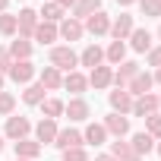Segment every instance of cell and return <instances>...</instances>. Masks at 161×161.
Instances as JSON below:
<instances>
[{"mask_svg":"<svg viewBox=\"0 0 161 161\" xmlns=\"http://www.w3.org/2000/svg\"><path fill=\"white\" fill-rule=\"evenodd\" d=\"M38 19H41V22H54V25H60V22L66 19V10H63V7H57L54 0H44V3H41V13H38Z\"/></svg>","mask_w":161,"mask_h":161,"instance_id":"19","label":"cell"},{"mask_svg":"<svg viewBox=\"0 0 161 161\" xmlns=\"http://www.w3.org/2000/svg\"><path fill=\"white\" fill-rule=\"evenodd\" d=\"M57 32H60V38H63V41H79V38L86 35V25L79 22V19H73V16H66V19L57 25Z\"/></svg>","mask_w":161,"mask_h":161,"instance_id":"16","label":"cell"},{"mask_svg":"<svg viewBox=\"0 0 161 161\" xmlns=\"http://www.w3.org/2000/svg\"><path fill=\"white\" fill-rule=\"evenodd\" d=\"M38 86H41L44 92H57V89H63V73H60L57 66H44V69H38Z\"/></svg>","mask_w":161,"mask_h":161,"instance_id":"12","label":"cell"},{"mask_svg":"<svg viewBox=\"0 0 161 161\" xmlns=\"http://www.w3.org/2000/svg\"><path fill=\"white\" fill-rule=\"evenodd\" d=\"M145 133H148L152 139H161V114H152V117H145Z\"/></svg>","mask_w":161,"mask_h":161,"instance_id":"35","label":"cell"},{"mask_svg":"<svg viewBox=\"0 0 161 161\" xmlns=\"http://www.w3.org/2000/svg\"><path fill=\"white\" fill-rule=\"evenodd\" d=\"M7 76L13 79L16 86H29L32 79L38 76V69H35V63H32V60H13V63H10V69H7Z\"/></svg>","mask_w":161,"mask_h":161,"instance_id":"3","label":"cell"},{"mask_svg":"<svg viewBox=\"0 0 161 161\" xmlns=\"http://www.w3.org/2000/svg\"><path fill=\"white\" fill-rule=\"evenodd\" d=\"M38 108H41V114H44L47 120H57V117H63V101H60V98H44Z\"/></svg>","mask_w":161,"mask_h":161,"instance_id":"31","label":"cell"},{"mask_svg":"<svg viewBox=\"0 0 161 161\" xmlns=\"http://www.w3.org/2000/svg\"><path fill=\"white\" fill-rule=\"evenodd\" d=\"M104 60H108V63H114V66H117V63H123V60H126V41H111V44H108V51H104Z\"/></svg>","mask_w":161,"mask_h":161,"instance_id":"29","label":"cell"},{"mask_svg":"<svg viewBox=\"0 0 161 161\" xmlns=\"http://www.w3.org/2000/svg\"><path fill=\"white\" fill-rule=\"evenodd\" d=\"M155 142H158V139H152L145 130H142V133H133V139H130V145H133V152H136L139 158L152 155V152H155Z\"/></svg>","mask_w":161,"mask_h":161,"instance_id":"22","label":"cell"},{"mask_svg":"<svg viewBox=\"0 0 161 161\" xmlns=\"http://www.w3.org/2000/svg\"><path fill=\"white\" fill-rule=\"evenodd\" d=\"M108 104H111L114 114H130V111H133V95H130L126 89H114V92L108 95Z\"/></svg>","mask_w":161,"mask_h":161,"instance_id":"15","label":"cell"},{"mask_svg":"<svg viewBox=\"0 0 161 161\" xmlns=\"http://www.w3.org/2000/svg\"><path fill=\"white\" fill-rule=\"evenodd\" d=\"M16 161H29V158H16Z\"/></svg>","mask_w":161,"mask_h":161,"instance_id":"47","label":"cell"},{"mask_svg":"<svg viewBox=\"0 0 161 161\" xmlns=\"http://www.w3.org/2000/svg\"><path fill=\"white\" fill-rule=\"evenodd\" d=\"M89 86H95V89H108V86H114V69L111 66H95L92 73H89Z\"/></svg>","mask_w":161,"mask_h":161,"instance_id":"23","label":"cell"},{"mask_svg":"<svg viewBox=\"0 0 161 161\" xmlns=\"http://www.w3.org/2000/svg\"><path fill=\"white\" fill-rule=\"evenodd\" d=\"M152 79H155V82L161 86V69H155V73H152Z\"/></svg>","mask_w":161,"mask_h":161,"instance_id":"41","label":"cell"},{"mask_svg":"<svg viewBox=\"0 0 161 161\" xmlns=\"http://www.w3.org/2000/svg\"><path fill=\"white\" fill-rule=\"evenodd\" d=\"M16 16L13 13H0V35L3 38H16Z\"/></svg>","mask_w":161,"mask_h":161,"instance_id":"32","label":"cell"},{"mask_svg":"<svg viewBox=\"0 0 161 161\" xmlns=\"http://www.w3.org/2000/svg\"><path fill=\"white\" fill-rule=\"evenodd\" d=\"M158 38H161V25H158Z\"/></svg>","mask_w":161,"mask_h":161,"instance_id":"48","label":"cell"},{"mask_svg":"<svg viewBox=\"0 0 161 161\" xmlns=\"http://www.w3.org/2000/svg\"><path fill=\"white\" fill-rule=\"evenodd\" d=\"M95 161H114V155H111V152H104V155H98Z\"/></svg>","mask_w":161,"mask_h":161,"instance_id":"40","label":"cell"},{"mask_svg":"<svg viewBox=\"0 0 161 161\" xmlns=\"http://www.w3.org/2000/svg\"><path fill=\"white\" fill-rule=\"evenodd\" d=\"M82 25H86V32H89V35L101 38V35H108V32H111V16H108L104 10H98V13H92Z\"/></svg>","mask_w":161,"mask_h":161,"instance_id":"10","label":"cell"},{"mask_svg":"<svg viewBox=\"0 0 161 161\" xmlns=\"http://www.w3.org/2000/svg\"><path fill=\"white\" fill-rule=\"evenodd\" d=\"M133 29H136V22H133V16H130V13H120L117 19H111V32H108V35H111L114 41H126Z\"/></svg>","mask_w":161,"mask_h":161,"instance_id":"11","label":"cell"},{"mask_svg":"<svg viewBox=\"0 0 161 161\" xmlns=\"http://www.w3.org/2000/svg\"><path fill=\"white\" fill-rule=\"evenodd\" d=\"M7 7H10V0H0V13H7Z\"/></svg>","mask_w":161,"mask_h":161,"instance_id":"42","label":"cell"},{"mask_svg":"<svg viewBox=\"0 0 161 161\" xmlns=\"http://www.w3.org/2000/svg\"><path fill=\"white\" fill-rule=\"evenodd\" d=\"M16 111V95L13 92H0V117H10Z\"/></svg>","mask_w":161,"mask_h":161,"instance_id":"33","label":"cell"},{"mask_svg":"<svg viewBox=\"0 0 161 161\" xmlns=\"http://www.w3.org/2000/svg\"><path fill=\"white\" fill-rule=\"evenodd\" d=\"M158 108H161V104H158V95H155V92H148V95H139V98H133V111H130V114L145 120V117L158 114Z\"/></svg>","mask_w":161,"mask_h":161,"instance_id":"5","label":"cell"},{"mask_svg":"<svg viewBox=\"0 0 161 161\" xmlns=\"http://www.w3.org/2000/svg\"><path fill=\"white\" fill-rule=\"evenodd\" d=\"M57 38H60L57 25H54V22H41V19H38V29H35L32 41H38V44H47V47H54V41H57Z\"/></svg>","mask_w":161,"mask_h":161,"instance_id":"18","label":"cell"},{"mask_svg":"<svg viewBox=\"0 0 161 161\" xmlns=\"http://www.w3.org/2000/svg\"><path fill=\"white\" fill-rule=\"evenodd\" d=\"M136 3H139V10H142L145 16L161 19V0H136Z\"/></svg>","mask_w":161,"mask_h":161,"instance_id":"34","label":"cell"},{"mask_svg":"<svg viewBox=\"0 0 161 161\" xmlns=\"http://www.w3.org/2000/svg\"><path fill=\"white\" fill-rule=\"evenodd\" d=\"M32 126H35V123H32L29 117H22V114H10V117H7V126H3V139H13V142L29 139Z\"/></svg>","mask_w":161,"mask_h":161,"instance_id":"2","label":"cell"},{"mask_svg":"<svg viewBox=\"0 0 161 161\" xmlns=\"http://www.w3.org/2000/svg\"><path fill=\"white\" fill-rule=\"evenodd\" d=\"M82 142H89V145H104V142H108L104 123H89V126L82 130Z\"/></svg>","mask_w":161,"mask_h":161,"instance_id":"26","label":"cell"},{"mask_svg":"<svg viewBox=\"0 0 161 161\" xmlns=\"http://www.w3.org/2000/svg\"><path fill=\"white\" fill-rule=\"evenodd\" d=\"M76 63H79V54L69 44H54L51 47V66H57L60 73H73Z\"/></svg>","mask_w":161,"mask_h":161,"instance_id":"1","label":"cell"},{"mask_svg":"<svg viewBox=\"0 0 161 161\" xmlns=\"http://www.w3.org/2000/svg\"><path fill=\"white\" fill-rule=\"evenodd\" d=\"M7 148V139H3V133H0V152H3Z\"/></svg>","mask_w":161,"mask_h":161,"instance_id":"44","label":"cell"},{"mask_svg":"<svg viewBox=\"0 0 161 161\" xmlns=\"http://www.w3.org/2000/svg\"><path fill=\"white\" fill-rule=\"evenodd\" d=\"M7 51H10V57H13V60H32L35 44H32L29 38H19V35H16V38L10 41V47H7Z\"/></svg>","mask_w":161,"mask_h":161,"instance_id":"21","label":"cell"},{"mask_svg":"<svg viewBox=\"0 0 161 161\" xmlns=\"http://www.w3.org/2000/svg\"><path fill=\"white\" fill-rule=\"evenodd\" d=\"M3 82H7V76H3V73H0V92H3Z\"/></svg>","mask_w":161,"mask_h":161,"instance_id":"46","label":"cell"},{"mask_svg":"<svg viewBox=\"0 0 161 161\" xmlns=\"http://www.w3.org/2000/svg\"><path fill=\"white\" fill-rule=\"evenodd\" d=\"M139 69H142V66H139L136 60H123V63H117V69H114V86H117V89H123L130 79L139 73Z\"/></svg>","mask_w":161,"mask_h":161,"instance_id":"17","label":"cell"},{"mask_svg":"<svg viewBox=\"0 0 161 161\" xmlns=\"http://www.w3.org/2000/svg\"><path fill=\"white\" fill-rule=\"evenodd\" d=\"M63 161H89V152L79 145V148H66L63 152Z\"/></svg>","mask_w":161,"mask_h":161,"instance_id":"36","label":"cell"},{"mask_svg":"<svg viewBox=\"0 0 161 161\" xmlns=\"http://www.w3.org/2000/svg\"><path fill=\"white\" fill-rule=\"evenodd\" d=\"M63 89L73 92V98H82V92L89 89V76H86V73H79V69L66 73V76H63Z\"/></svg>","mask_w":161,"mask_h":161,"instance_id":"14","label":"cell"},{"mask_svg":"<svg viewBox=\"0 0 161 161\" xmlns=\"http://www.w3.org/2000/svg\"><path fill=\"white\" fill-rule=\"evenodd\" d=\"M152 86H155V79H152V73L139 69V73H136V76L130 79V82H126L123 89H126V92H130L133 98H139V95H148V92H152Z\"/></svg>","mask_w":161,"mask_h":161,"instance_id":"9","label":"cell"},{"mask_svg":"<svg viewBox=\"0 0 161 161\" xmlns=\"http://www.w3.org/2000/svg\"><path fill=\"white\" fill-rule=\"evenodd\" d=\"M57 130H60V126H57V120H47V117H41V120L32 126V133H35V142H38L41 148H44L47 142L54 145V139H57Z\"/></svg>","mask_w":161,"mask_h":161,"instance_id":"7","label":"cell"},{"mask_svg":"<svg viewBox=\"0 0 161 161\" xmlns=\"http://www.w3.org/2000/svg\"><path fill=\"white\" fill-rule=\"evenodd\" d=\"M54 3H57V7H63V10H66V7H73V3H76V0H54Z\"/></svg>","mask_w":161,"mask_h":161,"instance_id":"39","label":"cell"},{"mask_svg":"<svg viewBox=\"0 0 161 161\" xmlns=\"http://www.w3.org/2000/svg\"><path fill=\"white\" fill-rule=\"evenodd\" d=\"M117 3H120V7H133V3H136V0H117Z\"/></svg>","mask_w":161,"mask_h":161,"instance_id":"43","label":"cell"},{"mask_svg":"<svg viewBox=\"0 0 161 161\" xmlns=\"http://www.w3.org/2000/svg\"><path fill=\"white\" fill-rule=\"evenodd\" d=\"M101 123H104L108 136H114V139H123V136H130V117H126V114H114V111H111V114H108Z\"/></svg>","mask_w":161,"mask_h":161,"instance_id":"6","label":"cell"},{"mask_svg":"<svg viewBox=\"0 0 161 161\" xmlns=\"http://www.w3.org/2000/svg\"><path fill=\"white\" fill-rule=\"evenodd\" d=\"M101 63H104V47H98V44H89L82 54H79V66L95 69V66H101Z\"/></svg>","mask_w":161,"mask_h":161,"instance_id":"24","label":"cell"},{"mask_svg":"<svg viewBox=\"0 0 161 161\" xmlns=\"http://www.w3.org/2000/svg\"><path fill=\"white\" fill-rule=\"evenodd\" d=\"M155 152H158V158H161V139H158V142H155Z\"/></svg>","mask_w":161,"mask_h":161,"instance_id":"45","label":"cell"},{"mask_svg":"<svg viewBox=\"0 0 161 161\" xmlns=\"http://www.w3.org/2000/svg\"><path fill=\"white\" fill-rule=\"evenodd\" d=\"M63 114H66L73 123H82V120L92 117V108H89L86 98H69V101H63Z\"/></svg>","mask_w":161,"mask_h":161,"instance_id":"8","label":"cell"},{"mask_svg":"<svg viewBox=\"0 0 161 161\" xmlns=\"http://www.w3.org/2000/svg\"><path fill=\"white\" fill-rule=\"evenodd\" d=\"M10 63H13V57H10V51H7L3 44H0V73H3V76H7V69H10Z\"/></svg>","mask_w":161,"mask_h":161,"instance_id":"37","label":"cell"},{"mask_svg":"<svg viewBox=\"0 0 161 161\" xmlns=\"http://www.w3.org/2000/svg\"><path fill=\"white\" fill-rule=\"evenodd\" d=\"M54 145H57L60 152H66V148H79V145H86V142H82V133H79L76 126H66V130H57Z\"/></svg>","mask_w":161,"mask_h":161,"instance_id":"13","label":"cell"},{"mask_svg":"<svg viewBox=\"0 0 161 161\" xmlns=\"http://www.w3.org/2000/svg\"><path fill=\"white\" fill-rule=\"evenodd\" d=\"M148 66L161 69V47H152V51H148Z\"/></svg>","mask_w":161,"mask_h":161,"instance_id":"38","label":"cell"},{"mask_svg":"<svg viewBox=\"0 0 161 161\" xmlns=\"http://www.w3.org/2000/svg\"><path fill=\"white\" fill-rule=\"evenodd\" d=\"M13 152H16V158H29V161H35V158L41 155V145H38L35 139H19V142H13Z\"/></svg>","mask_w":161,"mask_h":161,"instance_id":"27","label":"cell"},{"mask_svg":"<svg viewBox=\"0 0 161 161\" xmlns=\"http://www.w3.org/2000/svg\"><path fill=\"white\" fill-rule=\"evenodd\" d=\"M101 10V0H76L73 3V19H79V22H86L92 13H98Z\"/></svg>","mask_w":161,"mask_h":161,"instance_id":"25","label":"cell"},{"mask_svg":"<svg viewBox=\"0 0 161 161\" xmlns=\"http://www.w3.org/2000/svg\"><path fill=\"white\" fill-rule=\"evenodd\" d=\"M130 47L136 54H148L152 51V32L148 29H133L130 32Z\"/></svg>","mask_w":161,"mask_h":161,"instance_id":"20","label":"cell"},{"mask_svg":"<svg viewBox=\"0 0 161 161\" xmlns=\"http://www.w3.org/2000/svg\"><path fill=\"white\" fill-rule=\"evenodd\" d=\"M111 155H114V161H142V158L133 152V145L123 142V139H114V142H111Z\"/></svg>","mask_w":161,"mask_h":161,"instance_id":"28","label":"cell"},{"mask_svg":"<svg viewBox=\"0 0 161 161\" xmlns=\"http://www.w3.org/2000/svg\"><path fill=\"white\" fill-rule=\"evenodd\" d=\"M44 98H47V95H44V89H41L38 82H29V86H25V92H22V101H25V104H32V108H38Z\"/></svg>","mask_w":161,"mask_h":161,"instance_id":"30","label":"cell"},{"mask_svg":"<svg viewBox=\"0 0 161 161\" xmlns=\"http://www.w3.org/2000/svg\"><path fill=\"white\" fill-rule=\"evenodd\" d=\"M16 35L19 38H29L32 41V35H35V29H38V13L32 10V7H22L19 13H16Z\"/></svg>","mask_w":161,"mask_h":161,"instance_id":"4","label":"cell"},{"mask_svg":"<svg viewBox=\"0 0 161 161\" xmlns=\"http://www.w3.org/2000/svg\"><path fill=\"white\" fill-rule=\"evenodd\" d=\"M158 104H161V95H158Z\"/></svg>","mask_w":161,"mask_h":161,"instance_id":"49","label":"cell"}]
</instances>
